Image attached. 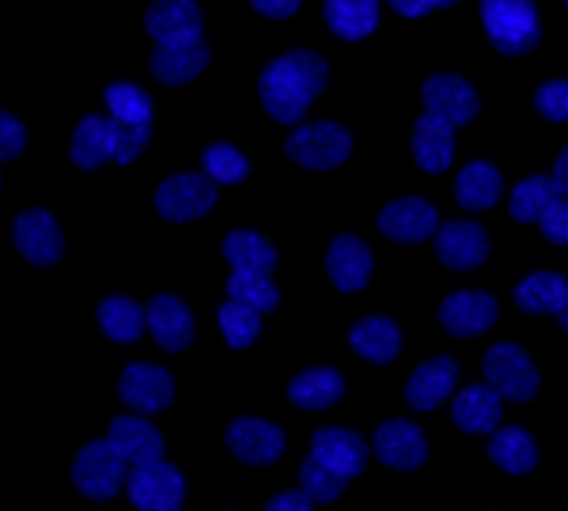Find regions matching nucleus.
Segmentation results:
<instances>
[{"mask_svg": "<svg viewBox=\"0 0 568 511\" xmlns=\"http://www.w3.org/2000/svg\"><path fill=\"white\" fill-rule=\"evenodd\" d=\"M125 478H130V462L114 451L110 440H91L72 459V486L88 500H114L125 489Z\"/></svg>", "mask_w": 568, "mask_h": 511, "instance_id": "4", "label": "nucleus"}, {"mask_svg": "<svg viewBox=\"0 0 568 511\" xmlns=\"http://www.w3.org/2000/svg\"><path fill=\"white\" fill-rule=\"evenodd\" d=\"M414 156L428 175H439V171L452 167L455 160V125L439 114H428L417 122L414 130Z\"/></svg>", "mask_w": 568, "mask_h": 511, "instance_id": "24", "label": "nucleus"}, {"mask_svg": "<svg viewBox=\"0 0 568 511\" xmlns=\"http://www.w3.org/2000/svg\"><path fill=\"white\" fill-rule=\"evenodd\" d=\"M372 454L390 470H417V467H425V459H428L425 432L409 421H387L375 428Z\"/></svg>", "mask_w": 568, "mask_h": 511, "instance_id": "12", "label": "nucleus"}, {"mask_svg": "<svg viewBox=\"0 0 568 511\" xmlns=\"http://www.w3.org/2000/svg\"><path fill=\"white\" fill-rule=\"evenodd\" d=\"M125 492H130L136 511H179L182 497H186V481L171 462L155 459L144 467H130Z\"/></svg>", "mask_w": 568, "mask_h": 511, "instance_id": "6", "label": "nucleus"}, {"mask_svg": "<svg viewBox=\"0 0 568 511\" xmlns=\"http://www.w3.org/2000/svg\"><path fill=\"white\" fill-rule=\"evenodd\" d=\"M284 152H288V160H296L300 167H307V171H329L349 160L353 141L342 125L315 122V125H296V133L288 136Z\"/></svg>", "mask_w": 568, "mask_h": 511, "instance_id": "5", "label": "nucleus"}, {"mask_svg": "<svg viewBox=\"0 0 568 511\" xmlns=\"http://www.w3.org/2000/svg\"><path fill=\"white\" fill-rule=\"evenodd\" d=\"M224 443L246 467H270V462H277L284 454V432L277 425L262 421V417H240V421H232L224 432Z\"/></svg>", "mask_w": 568, "mask_h": 511, "instance_id": "10", "label": "nucleus"}, {"mask_svg": "<svg viewBox=\"0 0 568 511\" xmlns=\"http://www.w3.org/2000/svg\"><path fill=\"white\" fill-rule=\"evenodd\" d=\"M500 190H504V182L497 175V167H489V163H470V167H463L459 182H455V197H459V205L466 213L493 208L500 201Z\"/></svg>", "mask_w": 568, "mask_h": 511, "instance_id": "31", "label": "nucleus"}, {"mask_svg": "<svg viewBox=\"0 0 568 511\" xmlns=\"http://www.w3.org/2000/svg\"><path fill=\"white\" fill-rule=\"evenodd\" d=\"M375 224H379V232L387 235V239H394V243H425V239H433V235H436L439 216H436V208L428 205V201L398 197V201H390V205L383 208Z\"/></svg>", "mask_w": 568, "mask_h": 511, "instance_id": "13", "label": "nucleus"}, {"mask_svg": "<svg viewBox=\"0 0 568 511\" xmlns=\"http://www.w3.org/2000/svg\"><path fill=\"white\" fill-rule=\"evenodd\" d=\"M538 224H542L549 243L568 246V197L557 194L554 201H549V205L542 208V216H538Z\"/></svg>", "mask_w": 568, "mask_h": 511, "instance_id": "41", "label": "nucleus"}, {"mask_svg": "<svg viewBox=\"0 0 568 511\" xmlns=\"http://www.w3.org/2000/svg\"><path fill=\"white\" fill-rule=\"evenodd\" d=\"M349 341H353V349L361 352L364 360H372V364H390L394 356H398V349H402L398 326H394L390 318H379V315L361 318V323L353 326Z\"/></svg>", "mask_w": 568, "mask_h": 511, "instance_id": "27", "label": "nucleus"}, {"mask_svg": "<svg viewBox=\"0 0 568 511\" xmlns=\"http://www.w3.org/2000/svg\"><path fill=\"white\" fill-rule=\"evenodd\" d=\"M12 239H16V251H20L31 266H53V262H61V254H65L61 224L53 221L45 208H27V213L16 216Z\"/></svg>", "mask_w": 568, "mask_h": 511, "instance_id": "9", "label": "nucleus"}, {"mask_svg": "<svg viewBox=\"0 0 568 511\" xmlns=\"http://www.w3.org/2000/svg\"><path fill=\"white\" fill-rule=\"evenodd\" d=\"M481 23L504 58L530 53L542 39V23L530 0H481Z\"/></svg>", "mask_w": 568, "mask_h": 511, "instance_id": "3", "label": "nucleus"}, {"mask_svg": "<svg viewBox=\"0 0 568 511\" xmlns=\"http://www.w3.org/2000/svg\"><path fill=\"white\" fill-rule=\"evenodd\" d=\"M311 454L353 481L364 470V462H368V443L356 432H349V428H318L315 440H311Z\"/></svg>", "mask_w": 568, "mask_h": 511, "instance_id": "20", "label": "nucleus"}, {"mask_svg": "<svg viewBox=\"0 0 568 511\" xmlns=\"http://www.w3.org/2000/svg\"><path fill=\"white\" fill-rule=\"evenodd\" d=\"M323 16L337 39L356 42V39H368L375 31V23H379V4H375V0H326Z\"/></svg>", "mask_w": 568, "mask_h": 511, "instance_id": "26", "label": "nucleus"}, {"mask_svg": "<svg viewBox=\"0 0 568 511\" xmlns=\"http://www.w3.org/2000/svg\"><path fill=\"white\" fill-rule=\"evenodd\" d=\"M326 61L315 58L311 50L284 53L262 72V106L273 122L281 125H300L311 106V99L326 88Z\"/></svg>", "mask_w": 568, "mask_h": 511, "instance_id": "1", "label": "nucleus"}, {"mask_svg": "<svg viewBox=\"0 0 568 511\" xmlns=\"http://www.w3.org/2000/svg\"><path fill=\"white\" fill-rule=\"evenodd\" d=\"M549 178H554V190H557V194H565V197H568V144L561 149V156H557L554 175H549Z\"/></svg>", "mask_w": 568, "mask_h": 511, "instance_id": "46", "label": "nucleus"}, {"mask_svg": "<svg viewBox=\"0 0 568 511\" xmlns=\"http://www.w3.org/2000/svg\"><path fill=\"white\" fill-rule=\"evenodd\" d=\"M149 141H152V125H125V122H118V117L88 114L84 122L72 130L69 156L80 171H99L106 160L133 163L149 149Z\"/></svg>", "mask_w": 568, "mask_h": 511, "instance_id": "2", "label": "nucleus"}, {"mask_svg": "<svg viewBox=\"0 0 568 511\" xmlns=\"http://www.w3.org/2000/svg\"><path fill=\"white\" fill-rule=\"evenodd\" d=\"M205 175L216 182H243L251 175V163L240 149H232V144H213V149H205Z\"/></svg>", "mask_w": 568, "mask_h": 511, "instance_id": "39", "label": "nucleus"}, {"mask_svg": "<svg viewBox=\"0 0 568 511\" xmlns=\"http://www.w3.org/2000/svg\"><path fill=\"white\" fill-rule=\"evenodd\" d=\"M110 117L125 125H152V99L133 84H110L106 88Z\"/></svg>", "mask_w": 568, "mask_h": 511, "instance_id": "38", "label": "nucleus"}, {"mask_svg": "<svg viewBox=\"0 0 568 511\" xmlns=\"http://www.w3.org/2000/svg\"><path fill=\"white\" fill-rule=\"evenodd\" d=\"M452 4H459V0H390V8L394 12H402V16H425V12H433V8H452Z\"/></svg>", "mask_w": 568, "mask_h": 511, "instance_id": "44", "label": "nucleus"}, {"mask_svg": "<svg viewBox=\"0 0 568 511\" xmlns=\"http://www.w3.org/2000/svg\"><path fill=\"white\" fill-rule=\"evenodd\" d=\"M118 398L133 409V413H160L175 398V379L171 371L155 368V364H130L118 379Z\"/></svg>", "mask_w": 568, "mask_h": 511, "instance_id": "11", "label": "nucleus"}, {"mask_svg": "<svg viewBox=\"0 0 568 511\" xmlns=\"http://www.w3.org/2000/svg\"><path fill=\"white\" fill-rule=\"evenodd\" d=\"M489 459L508 473H530L538 462V447L524 428H497L489 432Z\"/></svg>", "mask_w": 568, "mask_h": 511, "instance_id": "30", "label": "nucleus"}, {"mask_svg": "<svg viewBox=\"0 0 568 511\" xmlns=\"http://www.w3.org/2000/svg\"><path fill=\"white\" fill-rule=\"evenodd\" d=\"M224 262L246 273H273L277 269V251L258 232H232L224 239Z\"/></svg>", "mask_w": 568, "mask_h": 511, "instance_id": "33", "label": "nucleus"}, {"mask_svg": "<svg viewBox=\"0 0 568 511\" xmlns=\"http://www.w3.org/2000/svg\"><path fill=\"white\" fill-rule=\"evenodd\" d=\"M205 65H209L205 39L186 42V45H160V50L152 53V76L168 88H179V84L197 80L201 72H205Z\"/></svg>", "mask_w": 568, "mask_h": 511, "instance_id": "23", "label": "nucleus"}, {"mask_svg": "<svg viewBox=\"0 0 568 511\" xmlns=\"http://www.w3.org/2000/svg\"><path fill=\"white\" fill-rule=\"evenodd\" d=\"M554 197H557L554 178L535 175V178H524L516 190H511L508 208H511V216H516L519 224H530V221H538V216H542V208H546Z\"/></svg>", "mask_w": 568, "mask_h": 511, "instance_id": "36", "label": "nucleus"}, {"mask_svg": "<svg viewBox=\"0 0 568 511\" xmlns=\"http://www.w3.org/2000/svg\"><path fill=\"white\" fill-rule=\"evenodd\" d=\"M251 4L258 8L262 16H270V20H288L300 8V0H251Z\"/></svg>", "mask_w": 568, "mask_h": 511, "instance_id": "45", "label": "nucleus"}, {"mask_svg": "<svg viewBox=\"0 0 568 511\" xmlns=\"http://www.w3.org/2000/svg\"><path fill=\"white\" fill-rule=\"evenodd\" d=\"M557 318H561V326H565V330H568V304L561 307V311H557Z\"/></svg>", "mask_w": 568, "mask_h": 511, "instance_id": "47", "label": "nucleus"}, {"mask_svg": "<svg viewBox=\"0 0 568 511\" xmlns=\"http://www.w3.org/2000/svg\"><path fill=\"white\" fill-rule=\"evenodd\" d=\"M155 45H186L201 39V8L194 0H155L144 16Z\"/></svg>", "mask_w": 568, "mask_h": 511, "instance_id": "15", "label": "nucleus"}, {"mask_svg": "<svg viewBox=\"0 0 568 511\" xmlns=\"http://www.w3.org/2000/svg\"><path fill=\"white\" fill-rule=\"evenodd\" d=\"M345 486H349V478L329 470L323 459H315V454H307L304 467H300V489H304L315 504H334V500L345 492Z\"/></svg>", "mask_w": 568, "mask_h": 511, "instance_id": "35", "label": "nucleus"}, {"mask_svg": "<svg viewBox=\"0 0 568 511\" xmlns=\"http://www.w3.org/2000/svg\"><path fill=\"white\" fill-rule=\"evenodd\" d=\"M535 106L549 122H568V80H549V84L538 88Z\"/></svg>", "mask_w": 568, "mask_h": 511, "instance_id": "40", "label": "nucleus"}, {"mask_svg": "<svg viewBox=\"0 0 568 511\" xmlns=\"http://www.w3.org/2000/svg\"><path fill=\"white\" fill-rule=\"evenodd\" d=\"M106 440L114 443V451L122 454L130 467H144V462H155V459H163V436H160V428L149 425L144 417H114L110 421V432H106Z\"/></svg>", "mask_w": 568, "mask_h": 511, "instance_id": "19", "label": "nucleus"}, {"mask_svg": "<svg viewBox=\"0 0 568 511\" xmlns=\"http://www.w3.org/2000/svg\"><path fill=\"white\" fill-rule=\"evenodd\" d=\"M516 304L527 315H557L568 304V280L557 273H535L516 288Z\"/></svg>", "mask_w": 568, "mask_h": 511, "instance_id": "32", "label": "nucleus"}, {"mask_svg": "<svg viewBox=\"0 0 568 511\" xmlns=\"http://www.w3.org/2000/svg\"><path fill=\"white\" fill-rule=\"evenodd\" d=\"M439 323L455 337H478L497 323V299L485 296V292H455L439 307Z\"/></svg>", "mask_w": 568, "mask_h": 511, "instance_id": "18", "label": "nucleus"}, {"mask_svg": "<svg viewBox=\"0 0 568 511\" xmlns=\"http://www.w3.org/2000/svg\"><path fill=\"white\" fill-rule=\"evenodd\" d=\"M436 258L444 262L447 269H459V273L478 269L481 262L489 258V235L470 221L436 227Z\"/></svg>", "mask_w": 568, "mask_h": 511, "instance_id": "14", "label": "nucleus"}, {"mask_svg": "<svg viewBox=\"0 0 568 511\" xmlns=\"http://www.w3.org/2000/svg\"><path fill=\"white\" fill-rule=\"evenodd\" d=\"M220 330H224V341L232 349H246V345L258 341V330H262V315L254 307H243L235 299H227L220 307Z\"/></svg>", "mask_w": 568, "mask_h": 511, "instance_id": "37", "label": "nucleus"}, {"mask_svg": "<svg viewBox=\"0 0 568 511\" xmlns=\"http://www.w3.org/2000/svg\"><path fill=\"white\" fill-rule=\"evenodd\" d=\"M565 4H568V0H565Z\"/></svg>", "mask_w": 568, "mask_h": 511, "instance_id": "48", "label": "nucleus"}, {"mask_svg": "<svg viewBox=\"0 0 568 511\" xmlns=\"http://www.w3.org/2000/svg\"><path fill=\"white\" fill-rule=\"evenodd\" d=\"M500 395L485 382V387H466L452 406V417L463 432H497L500 428Z\"/></svg>", "mask_w": 568, "mask_h": 511, "instance_id": "25", "label": "nucleus"}, {"mask_svg": "<svg viewBox=\"0 0 568 511\" xmlns=\"http://www.w3.org/2000/svg\"><path fill=\"white\" fill-rule=\"evenodd\" d=\"M485 382L508 401H530L538 395V368L516 345H493L481 360Z\"/></svg>", "mask_w": 568, "mask_h": 511, "instance_id": "7", "label": "nucleus"}, {"mask_svg": "<svg viewBox=\"0 0 568 511\" xmlns=\"http://www.w3.org/2000/svg\"><path fill=\"white\" fill-rule=\"evenodd\" d=\"M342 395H345V379L334 368H311L288 382V398L300 409H326L334 401H342Z\"/></svg>", "mask_w": 568, "mask_h": 511, "instance_id": "29", "label": "nucleus"}, {"mask_svg": "<svg viewBox=\"0 0 568 511\" xmlns=\"http://www.w3.org/2000/svg\"><path fill=\"white\" fill-rule=\"evenodd\" d=\"M227 299H235V304L254 307L258 315H265V311H273V307L281 304V292L270 280V273L232 269V277H227Z\"/></svg>", "mask_w": 568, "mask_h": 511, "instance_id": "34", "label": "nucleus"}, {"mask_svg": "<svg viewBox=\"0 0 568 511\" xmlns=\"http://www.w3.org/2000/svg\"><path fill=\"white\" fill-rule=\"evenodd\" d=\"M315 500L307 497L304 489H288V492H277V497L265 504V511H311Z\"/></svg>", "mask_w": 568, "mask_h": 511, "instance_id": "43", "label": "nucleus"}, {"mask_svg": "<svg viewBox=\"0 0 568 511\" xmlns=\"http://www.w3.org/2000/svg\"><path fill=\"white\" fill-rule=\"evenodd\" d=\"M95 323H99V330L118 345H130L149 330V323H144V307H136L133 299H125V296H106L95 311Z\"/></svg>", "mask_w": 568, "mask_h": 511, "instance_id": "28", "label": "nucleus"}, {"mask_svg": "<svg viewBox=\"0 0 568 511\" xmlns=\"http://www.w3.org/2000/svg\"><path fill=\"white\" fill-rule=\"evenodd\" d=\"M144 323H149L152 341L163 352H182L194 341V315H190V307L179 296H155L144 307Z\"/></svg>", "mask_w": 568, "mask_h": 511, "instance_id": "17", "label": "nucleus"}, {"mask_svg": "<svg viewBox=\"0 0 568 511\" xmlns=\"http://www.w3.org/2000/svg\"><path fill=\"white\" fill-rule=\"evenodd\" d=\"M213 205H216V182L209 175H175L160 182V190H155V208L171 224L201 221Z\"/></svg>", "mask_w": 568, "mask_h": 511, "instance_id": "8", "label": "nucleus"}, {"mask_svg": "<svg viewBox=\"0 0 568 511\" xmlns=\"http://www.w3.org/2000/svg\"><path fill=\"white\" fill-rule=\"evenodd\" d=\"M455 382H459V364H455L452 356H436V360H425L414 376H409L406 401L417 413H428V409H436L439 401L452 395Z\"/></svg>", "mask_w": 568, "mask_h": 511, "instance_id": "21", "label": "nucleus"}, {"mask_svg": "<svg viewBox=\"0 0 568 511\" xmlns=\"http://www.w3.org/2000/svg\"><path fill=\"white\" fill-rule=\"evenodd\" d=\"M27 149V130L12 114L0 111V160H16Z\"/></svg>", "mask_w": 568, "mask_h": 511, "instance_id": "42", "label": "nucleus"}, {"mask_svg": "<svg viewBox=\"0 0 568 511\" xmlns=\"http://www.w3.org/2000/svg\"><path fill=\"white\" fill-rule=\"evenodd\" d=\"M420 99H425L428 114L447 117L452 125H466V122L478 117V95H474V88L466 84L463 76H452V72H436V76H428Z\"/></svg>", "mask_w": 568, "mask_h": 511, "instance_id": "16", "label": "nucleus"}, {"mask_svg": "<svg viewBox=\"0 0 568 511\" xmlns=\"http://www.w3.org/2000/svg\"><path fill=\"white\" fill-rule=\"evenodd\" d=\"M326 273L337 292H361L372 277V251L356 235H337L326 251Z\"/></svg>", "mask_w": 568, "mask_h": 511, "instance_id": "22", "label": "nucleus"}]
</instances>
